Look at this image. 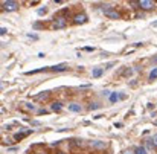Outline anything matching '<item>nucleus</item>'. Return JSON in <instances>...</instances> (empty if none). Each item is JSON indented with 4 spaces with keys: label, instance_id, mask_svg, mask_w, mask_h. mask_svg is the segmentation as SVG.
<instances>
[{
    "label": "nucleus",
    "instance_id": "bb28decb",
    "mask_svg": "<svg viewBox=\"0 0 157 154\" xmlns=\"http://www.w3.org/2000/svg\"><path fill=\"white\" fill-rule=\"evenodd\" d=\"M124 154H134V151H130V150H125V151H124Z\"/></svg>",
    "mask_w": 157,
    "mask_h": 154
},
{
    "label": "nucleus",
    "instance_id": "f3484780",
    "mask_svg": "<svg viewBox=\"0 0 157 154\" xmlns=\"http://www.w3.org/2000/svg\"><path fill=\"white\" fill-rule=\"evenodd\" d=\"M122 75H124V76H131V75H133V70H131V69H127Z\"/></svg>",
    "mask_w": 157,
    "mask_h": 154
},
{
    "label": "nucleus",
    "instance_id": "0eeeda50",
    "mask_svg": "<svg viewBox=\"0 0 157 154\" xmlns=\"http://www.w3.org/2000/svg\"><path fill=\"white\" fill-rule=\"evenodd\" d=\"M90 147L93 150H105L107 148V144L102 142V141H93V142H90Z\"/></svg>",
    "mask_w": 157,
    "mask_h": 154
},
{
    "label": "nucleus",
    "instance_id": "5701e85b",
    "mask_svg": "<svg viewBox=\"0 0 157 154\" xmlns=\"http://www.w3.org/2000/svg\"><path fill=\"white\" fill-rule=\"evenodd\" d=\"M84 51H87V52H92V51H95V48H84Z\"/></svg>",
    "mask_w": 157,
    "mask_h": 154
},
{
    "label": "nucleus",
    "instance_id": "4468645a",
    "mask_svg": "<svg viewBox=\"0 0 157 154\" xmlns=\"http://www.w3.org/2000/svg\"><path fill=\"white\" fill-rule=\"evenodd\" d=\"M133 151H134V154H148V151H147L145 147H136Z\"/></svg>",
    "mask_w": 157,
    "mask_h": 154
},
{
    "label": "nucleus",
    "instance_id": "1a4fd4ad",
    "mask_svg": "<svg viewBox=\"0 0 157 154\" xmlns=\"http://www.w3.org/2000/svg\"><path fill=\"white\" fill-rule=\"evenodd\" d=\"M124 98H125L124 95H119V93H116V92H111V93H110V96H108L110 102H116V101H119V99H124Z\"/></svg>",
    "mask_w": 157,
    "mask_h": 154
},
{
    "label": "nucleus",
    "instance_id": "f257e3e1",
    "mask_svg": "<svg viewBox=\"0 0 157 154\" xmlns=\"http://www.w3.org/2000/svg\"><path fill=\"white\" fill-rule=\"evenodd\" d=\"M102 14H104L105 17H108V18H111V20H119L121 18V14L113 8V6H110V5H105L102 6Z\"/></svg>",
    "mask_w": 157,
    "mask_h": 154
},
{
    "label": "nucleus",
    "instance_id": "c756f323",
    "mask_svg": "<svg viewBox=\"0 0 157 154\" xmlns=\"http://www.w3.org/2000/svg\"><path fill=\"white\" fill-rule=\"evenodd\" d=\"M40 154H48V153H40Z\"/></svg>",
    "mask_w": 157,
    "mask_h": 154
},
{
    "label": "nucleus",
    "instance_id": "4be33fe9",
    "mask_svg": "<svg viewBox=\"0 0 157 154\" xmlns=\"http://www.w3.org/2000/svg\"><path fill=\"white\" fill-rule=\"evenodd\" d=\"M6 32H8V31H6V28H2V29H0V34H2V35H5Z\"/></svg>",
    "mask_w": 157,
    "mask_h": 154
},
{
    "label": "nucleus",
    "instance_id": "a878e982",
    "mask_svg": "<svg viewBox=\"0 0 157 154\" xmlns=\"http://www.w3.org/2000/svg\"><path fill=\"white\" fill-rule=\"evenodd\" d=\"M114 127H116V128H121V127H122V124H121V122H116V124H114Z\"/></svg>",
    "mask_w": 157,
    "mask_h": 154
},
{
    "label": "nucleus",
    "instance_id": "cd10ccee",
    "mask_svg": "<svg viewBox=\"0 0 157 154\" xmlns=\"http://www.w3.org/2000/svg\"><path fill=\"white\" fill-rule=\"evenodd\" d=\"M151 26H153V28H156V26H157V21H153V23H151Z\"/></svg>",
    "mask_w": 157,
    "mask_h": 154
},
{
    "label": "nucleus",
    "instance_id": "7ed1b4c3",
    "mask_svg": "<svg viewBox=\"0 0 157 154\" xmlns=\"http://www.w3.org/2000/svg\"><path fill=\"white\" fill-rule=\"evenodd\" d=\"M67 26V20L64 17H55L52 21V28L53 29H64Z\"/></svg>",
    "mask_w": 157,
    "mask_h": 154
},
{
    "label": "nucleus",
    "instance_id": "2eb2a0df",
    "mask_svg": "<svg viewBox=\"0 0 157 154\" xmlns=\"http://www.w3.org/2000/svg\"><path fill=\"white\" fill-rule=\"evenodd\" d=\"M148 79H150V81H154V79H157V67H154V69L150 72V76H148Z\"/></svg>",
    "mask_w": 157,
    "mask_h": 154
},
{
    "label": "nucleus",
    "instance_id": "423d86ee",
    "mask_svg": "<svg viewBox=\"0 0 157 154\" xmlns=\"http://www.w3.org/2000/svg\"><path fill=\"white\" fill-rule=\"evenodd\" d=\"M31 133H32V130H26V128H21V130H20L18 133H15V134H14V141H17V142H18V141L25 139L26 136H29Z\"/></svg>",
    "mask_w": 157,
    "mask_h": 154
},
{
    "label": "nucleus",
    "instance_id": "6ab92c4d",
    "mask_svg": "<svg viewBox=\"0 0 157 154\" xmlns=\"http://www.w3.org/2000/svg\"><path fill=\"white\" fill-rule=\"evenodd\" d=\"M25 105H26V108H28V110H32V111L35 110V105H32V104H25Z\"/></svg>",
    "mask_w": 157,
    "mask_h": 154
},
{
    "label": "nucleus",
    "instance_id": "ddd939ff",
    "mask_svg": "<svg viewBox=\"0 0 157 154\" xmlns=\"http://www.w3.org/2000/svg\"><path fill=\"white\" fill-rule=\"evenodd\" d=\"M69 110H70V111H73V113H79L82 108H81V105H79V104L73 102V104H69Z\"/></svg>",
    "mask_w": 157,
    "mask_h": 154
},
{
    "label": "nucleus",
    "instance_id": "f8f14e48",
    "mask_svg": "<svg viewBox=\"0 0 157 154\" xmlns=\"http://www.w3.org/2000/svg\"><path fill=\"white\" fill-rule=\"evenodd\" d=\"M102 73H104V69H101V67H96V69L92 70V76L93 78H99V76H102Z\"/></svg>",
    "mask_w": 157,
    "mask_h": 154
},
{
    "label": "nucleus",
    "instance_id": "a211bd4d",
    "mask_svg": "<svg viewBox=\"0 0 157 154\" xmlns=\"http://www.w3.org/2000/svg\"><path fill=\"white\" fill-rule=\"evenodd\" d=\"M28 38H32V40H38V35H35V34H28Z\"/></svg>",
    "mask_w": 157,
    "mask_h": 154
},
{
    "label": "nucleus",
    "instance_id": "c85d7f7f",
    "mask_svg": "<svg viewBox=\"0 0 157 154\" xmlns=\"http://www.w3.org/2000/svg\"><path fill=\"white\" fill-rule=\"evenodd\" d=\"M56 154H64V153H61V151H59V153H56Z\"/></svg>",
    "mask_w": 157,
    "mask_h": 154
},
{
    "label": "nucleus",
    "instance_id": "b1692460",
    "mask_svg": "<svg viewBox=\"0 0 157 154\" xmlns=\"http://www.w3.org/2000/svg\"><path fill=\"white\" fill-rule=\"evenodd\" d=\"M38 114H48V111H46V110H40Z\"/></svg>",
    "mask_w": 157,
    "mask_h": 154
},
{
    "label": "nucleus",
    "instance_id": "412c9836",
    "mask_svg": "<svg viewBox=\"0 0 157 154\" xmlns=\"http://www.w3.org/2000/svg\"><path fill=\"white\" fill-rule=\"evenodd\" d=\"M98 107H99L98 104H90V107H89V108H90V110H96Z\"/></svg>",
    "mask_w": 157,
    "mask_h": 154
},
{
    "label": "nucleus",
    "instance_id": "9d476101",
    "mask_svg": "<svg viewBox=\"0 0 157 154\" xmlns=\"http://www.w3.org/2000/svg\"><path fill=\"white\" fill-rule=\"evenodd\" d=\"M49 95H51V92H48V90H46V92H41L40 95H35V96H34V101H43V99H46Z\"/></svg>",
    "mask_w": 157,
    "mask_h": 154
},
{
    "label": "nucleus",
    "instance_id": "20e7f679",
    "mask_svg": "<svg viewBox=\"0 0 157 154\" xmlns=\"http://www.w3.org/2000/svg\"><path fill=\"white\" fill-rule=\"evenodd\" d=\"M154 6H156V3L153 0H139V9H142V11H151V9H154Z\"/></svg>",
    "mask_w": 157,
    "mask_h": 154
},
{
    "label": "nucleus",
    "instance_id": "dca6fc26",
    "mask_svg": "<svg viewBox=\"0 0 157 154\" xmlns=\"http://www.w3.org/2000/svg\"><path fill=\"white\" fill-rule=\"evenodd\" d=\"M37 14H38V15H46V14H48V8H46V6H44V8H40V9L37 11Z\"/></svg>",
    "mask_w": 157,
    "mask_h": 154
},
{
    "label": "nucleus",
    "instance_id": "9b49d317",
    "mask_svg": "<svg viewBox=\"0 0 157 154\" xmlns=\"http://www.w3.org/2000/svg\"><path fill=\"white\" fill-rule=\"evenodd\" d=\"M51 110L55 111V113H59V111L63 110V104L61 102H52L51 104Z\"/></svg>",
    "mask_w": 157,
    "mask_h": 154
},
{
    "label": "nucleus",
    "instance_id": "393cba45",
    "mask_svg": "<svg viewBox=\"0 0 157 154\" xmlns=\"http://www.w3.org/2000/svg\"><path fill=\"white\" fill-rule=\"evenodd\" d=\"M32 125H35V127H37V125H41V124H40L38 121H32Z\"/></svg>",
    "mask_w": 157,
    "mask_h": 154
},
{
    "label": "nucleus",
    "instance_id": "aec40b11",
    "mask_svg": "<svg viewBox=\"0 0 157 154\" xmlns=\"http://www.w3.org/2000/svg\"><path fill=\"white\" fill-rule=\"evenodd\" d=\"M151 141H153V144H154V147H157V133H156V134H154V136H153V139H151Z\"/></svg>",
    "mask_w": 157,
    "mask_h": 154
},
{
    "label": "nucleus",
    "instance_id": "39448f33",
    "mask_svg": "<svg viewBox=\"0 0 157 154\" xmlns=\"http://www.w3.org/2000/svg\"><path fill=\"white\" fill-rule=\"evenodd\" d=\"M87 21H89V17H87V14H84V12L76 14V15L73 17V23H75V25H84V23H87Z\"/></svg>",
    "mask_w": 157,
    "mask_h": 154
},
{
    "label": "nucleus",
    "instance_id": "6e6552de",
    "mask_svg": "<svg viewBox=\"0 0 157 154\" xmlns=\"http://www.w3.org/2000/svg\"><path fill=\"white\" fill-rule=\"evenodd\" d=\"M49 70H52V72H64V70H67V64H66V63L56 64V66H53V67H49Z\"/></svg>",
    "mask_w": 157,
    "mask_h": 154
},
{
    "label": "nucleus",
    "instance_id": "f03ea898",
    "mask_svg": "<svg viewBox=\"0 0 157 154\" xmlns=\"http://www.w3.org/2000/svg\"><path fill=\"white\" fill-rule=\"evenodd\" d=\"M2 8H3V11L12 12V11H17L18 9V3L15 0H8V2H3L2 3Z\"/></svg>",
    "mask_w": 157,
    "mask_h": 154
}]
</instances>
